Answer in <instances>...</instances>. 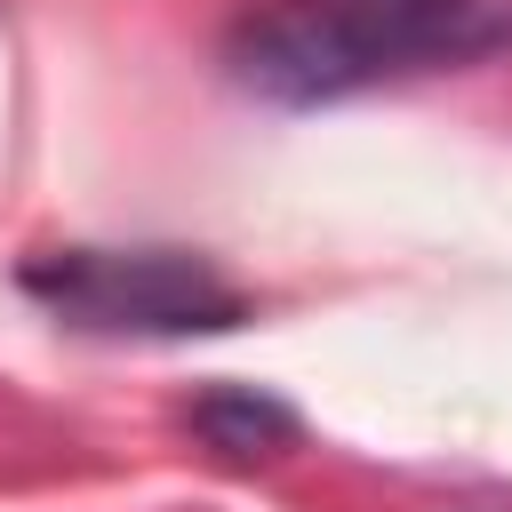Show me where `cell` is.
Instances as JSON below:
<instances>
[{"instance_id":"3","label":"cell","mask_w":512,"mask_h":512,"mask_svg":"<svg viewBox=\"0 0 512 512\" xmlns=\"http://www.w3.org/2000/svg\"><path fill=\"white\" fill-rule=\"evenodd\" d=\"M184 424L200 432V448H216L224 464H264V456H288L296 448V408L288 400H272V392H256V384H208L192 408H184Z\"/></svg>"},{"instance_id":"2","label":"cell","mask_w":512,"mask_h":512,"mask_svg":"<svg viewBox=\"0 0 512 512\" xmlns=\"http://www.w3.org/2000/svg\"><path fill=\"white\" fill-rule=\"evenodd\" d=\"M24 288L96 336H208L248 320V296L192 248H48L24 264Z\"/></svg>"},{"instance_id":"1","label":"cell","mask_w":512,"mask_h":512,"mask_svg":"<svg viewBox=\"0 0 512 512\" xmlns=\"http://www.w3.org/2000/svg\"><path fill=\"white\" fill-rule=\"evenodd\" d=\"M512 40V0H256L224 56L272 104H336L424 64H472Z\"/></svg>"}]
</instances>
